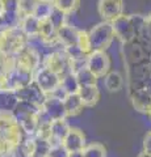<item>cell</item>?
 <instances>
[{
  "mask_svg": "<svg viewBox=\"0 0 151 157\" xmlns=\"http://www.w3.org/2000/svg\"><path fill=\"white\" fill-rule=\"evenodd\" d=\"M25 136L13 113L0 111V153L9 157Z\"/></svg>",
  "mask_w": 151,
  "mask_h": 157,
  "instance_id": "cell-1",
  "label": "cell"
},
{
  "mask_svg": "<svg viewBox=\"0 0 151 157\" xmlns=\"http://www.w3.org/2000/svg\"><path fill=\"white\" fill-rule=\"evenodd\" d=\"M114 36L118 41L126 45L137 39L146 26V17L142 14H122L112 22Z\"/></svg>",
  "mask_w": 151,
  "mask_h": 157,
  "instance_id": "cell-2",
  "label": "cell"
},
{
  "mask_svg": "<svg viewBox=\"0 0 151 157\" xmlns=\"http://www.w3.org/2000/svg\"><path fill=\"white\" fill-rule=\"evenodd\" d=\"M18 124L26 136H36L40 128V113L41 107L30 102L18 101L12 111Z\"/></svg>",
  "mask_w": 151,
  "mask_h": 157,
  "instance_id": "cell-3",
  "label": "cell"
},
{
  "mask_svg": "<svg viewBox=\"0 0 151 157\" xmlns=\"http://www.w3.org/2000/svg\"><path fill=\"white\" fill-rule=\"evenodd\" d=\"M34 73L28 68L14 66L11 70L0 73V89L8 92L20 90L34 81Z\"/></svg>",
  "mask_w": 151,
  "mask_h": 157,
  "instance_id": "cell-4",
  "label": "cell"
},
{
  "mask_svg": "<svg viewBox=\"0 0 151 157\" xmlns=\"http://www.w3.org/2000/svg\"><path fill=\"white\" fill-rule=\"evenodd\" d=\"M28 37L21 28L2 29L0 30V55L14 56L26 46Z\"/></svg>",
  "mask_w": 151,
  "mask_h": 157,
  "instance_id": "cell-5",
  "label": "cell"
},
{
  "mask_svg": "<svg viewBox=\"0 0 151 157\" xmlns=\"http://www.w3.org/2000/svg\"><path fill=\"white\" fill-rule=\"evenodd\" d=\"M114 37L116 36H114L112 22H108V21L99 22L88 32L91 52L92 51H106V48L113 42Z\"/></svg>",
  "mask_w": 151,
  "mask_h": 157,
  "instance_id": "cell-6",
  "label": "cell"
},
{
  "mask_svg": "<svg viewBox=\"0 0 151 157\" xmlns=\"http://www.w3.org/2000/svg\"><path fill=\"white\" fill-rule=\"evenodd\" d=\"M122 51L126 68H131L151 62V51L146 48L141 42H138L137 39L130 43H126V45H122Z\"/></svg>",
  "mask_w": 151,
  "mask_h": 157,
  "instance_id": "cell-7",
  "label": "cell"
},
{
  "mask_svg": "<svg viewBox=\"0 0 151 157\" xmlns=\"http://www.w3.org/2000/svg\"><path fill=\"white\" fill-rule=\"evenodd\" d=\"M42 66L58 73L62 78L72 72V60L67 55L66 48L58 50L47 55L42 62Z\"/></svg>",
  "mask_w": 151,
  "mask_h": 157,
  "instance_id": "cell-8",
  "label": "cell"
},
{
  "mask_svg": "<svg viewBox=\"0 0 151 157\" xmlns=\"http://www.w3.org/2000/svg\"><path fill=\"white\" fill-rule=\"evenodd\" d=\"M34 82L46 96L53 94L62 84V77L54 71L41 66L34 73Z\"/></svg>",
  "mask_w": 151,
  "mask_h": 157,
  "instance_id": "cell-9",
  "label": "cell"
},
{
  "mask_svg": "<svg viewBox=\"0 0 151 157\" xmlns=\"http://www.w3.org/2000/svg\"><path fill=\"white\" fill-rule=\"evenodd\" d=\"M87 68L99 77H105L110 72V58L106 51H92L87 58Z\"/></svg>",
  "mask_w": 151,
  "mask_h": 157,
  "instance_id": "cell-10",
  "label": "cell"
},
{
  "mask_svg": "<svg viewBox=\"0 0 151 157\" xmlns=\"http://www.w3.org/2000/svg\"><path fill=\"white\" fill-rule=\"evenodd\" d=\"M97 9L104 21L113 22L116 18L124 14V2L122 0H99Z\"/></svg>",
  "mask_w": 151,
  "mask_h": 157,
  "instance_id": "cell-11",
  "label": "cell"
},
{
  "mask_svg": "<svg viewBox=\"0 0 151 157\" xmlns=\"http://www.w3.org/2000/svg\"><path fill=\"white\" fill-rule=\"evenodd\" d=\"M14 94H16L18 101L30 102V104H34V105L40 106V107H42L43 102H45L46 97H47L34 81H33L30 85H28V86L22 88V89H20V90L14 92Z\"/></svg>",
  "mask_w": 151,
  "mask_h": 157,
  "instance_id": "cell-12",
  "label": "cell"
},
{
  "mask_svg": "<svg viewBox=\"0 0 151 157\" xmlns=\"http://www.w3.org/2000/svg\"><path fill=\"white\" fill-rule=\"evenodd\" d=\"M41 110L45 113V115H47L51 121L57 119H66L67 113L65 107V102L59 98H57L54 96H47L45 102L41 107Z\"/></svg>",
  "mask_w": 151,
  "mask_h": 157,
  "instance_id": "cell-13",
  "label": "cell"
},
{
  "mask_svg": "<svg viewBox=\"0 0 151 157\" xmlns=\"http://www.w3.org/2000/svg\"><path fill=\"white\" fill-rule=\"evenodd\" d=\"M63 145L66 147V149L70 153L74 152H83V149L87 147L85 144V135L83 134V131L79 128H72L67 134V136L63 140Z\"/></svg>",
  "mask_w": 151,
  "mask_h": 157,
  "instance_id": "cell-14",
  "label": "cell"
},
{
  "mask_svg": "<svg viewBox=\"0 0 151 157\" xmlns=\"http://www.w3.org/2000/svg\"><path fill=\"white\" fill-rule=\"evenodd\" d=\"M57 37L58 41L65 47L69 46H75L79 43V38H80V29L75 28L71 24H65L62 25L57 32Z\"/></svg>",
  "mask_w": 151,
  "mask_h": 157,
  "instance_id": "cell-15",
  "label": "cell"
},
{
  "mask_svg": "<svg viewBox=\"0 0 151 157\" xmlns=\"http://www.w3.org/2000/svg\"><path fill=\"white\" fill-rule=\"evenodd\" d=\"M131 105L137 111L142 114H150L151 110V96L145 89H138L129 92Z\"/></svg>",
  "mask_w": 151,
  "mask_h": 157,
  "instance_id": "cell-16",
  "label": "cell"
},
{
  "mask_svg": "<svg viewBox=\"0 0 151 157\" xmlns=\"http://www.w3.org/2000/svg\"><path fill=\"white\" fill-rule=\"evenodd\" d=\"M71 127L67 123L66 119H57L53 121L50 124V139L53 144H58V143H63L65 137L67 134L70 132Z\"/></svg>",
  "mask_w": 151,
  "mask_h": 157,
  "instance_id": "cell-17",
  "label": "cell"
},
{
  "mask_svg": "<svg viewBox=\"0 0 151 157\" xmlns=\"http://www.w3.org/2000/svg\"><path fill=\"white\" fill-rule=\"evenodd\" d=\"M79 96L81 98L84 107H92L95 106L100 100V90L97 85H87L79 88Z\"/></svg>",
  "mask_w": 151,
  "mask_h": 157,
  "instance_id": "cell-18",
  "label": "cell"
},
{
  "mask_svg": "<svg viewBox=\"0 0 151 157\" xmlns=\"http://www.w3.org/2000/svg\"><path fill=\"white\" fill-rule=\"evenodd\" d=\"M63 102H65L67 117H75L77 114H80L81 110L84 109V104H83L79 93H72V94H69L65 100H63Z\"/></svg>",
  "mask_w": 151,
  "mask_h": 157,
  "instance_id": "cell-19",
  "label": "cell"
},
{
  "mask_svg": "<svg viewBox=\"0 0 151 157\" xmlns=\"http://www.w3.org/2000/svg\"><path fill=\"white\" fill-rule=\"evenodd\" d=\"M20 28L22 29V32L25 33V36L28 38L37 37L40 36V29H41V21L36 16H26L21 20V25Z\"/></svg>",
  "mask_w": 151,
  "mask_h": 157,
  "instance_id": "cell-20",
  "label": "cell"
},
{
  "mask_svg": "<svg viewBox=\"0 0 151 157\" xmlns=\"http://www.w3.org/2000/svg\"><path fill=\"white\" fill-rule=\"evenodd\" d=\"M34 155V145H33V137L25 136L22 143L18 144L13 149L9 157H33Z\"/></svg>",
  "mask_w": 151,
  "mask_h": 157,
  "instance_id": "cell-21",
  "label": "cell"
},
{
  "mask_svg": "<svg viewBox=\"0 0 151 157\" xmlns=\"http://www.w3.org/2000/svg\"><path fill=\"white\" fill-rule=\"evenodd\" d=\"M17 97L14 92H8V90H2L0 89V111H7L12 113L14 107L17 105Z\"/></svg>",
  "mask_w": 151,
  "mask_h": 157,
  "instance_id": "cell-22",
  "label": "cell"
},
{
  "mask_svg": "<svg viewBox=\"0 0 151 157\" xmlns=\"http://www.w3.org/2000/svg\"><path fill=\"white\" fill-rule=\"evenodd\" d=\"M104 85L109 92H118L124 85V77L120 72L110 71L104 77Z\"/></svg>",
  "mask_w": 151,
  "mask_h": 157,
  "instance_id": "cell-23",
  "label": "cell"
},
{
  "mask_svg": "<svg viewBox=\"0 0 151 157\" xmlns=\"http://www.w3.org/2000/svg\"><path fill=\"white\" fill-rule=\"evenodd\" d=\"M57 32L58 29L53 25V22L50 20H46V21H41V29H40V37L42 39H45L49 43H54L58 41L57 37Z\"/></svg>",
  "mask_w": 151,
  "mask_h": 157,
  "instance_id": "cell-24",
  "label": "cell"
},
{
  "mask_svg": "<svg viewBox=\"0 0 151 157\" xmlns=\"http://www.w3.org/2000/svg\"><path fill=\"white\" fill-rule=\"evenodd\" d=\"M75 76L77 78L80 86H87V85H97V77L92 73L88 68H80L79 71L75 72Z\"/></svg>",
  "mask_w": 151,
  "mask_h": 157,
  "instance_id": "cell-25",
  "label": "cell"
},
{
  "mask_svg": "<svg viewBox=\"0 0 151 157\" xmlns=\"http://www.w3.org/2000/svg\"><path fill=\"white\" fill-rule=\"evenodd\" d=\"M38 3H40V0H17L18 13H20L21 18L34 14Z\"/></svg>",
  "mask_w": 151,
  "mask_h": 157,
  "instance_id": "cell-26",
  "label": "cell"
},
{
  "mask_svg": "<svg viewBox=\"0 0 151 157\" xmlns=\"http://www.w3.org/2000/svg\"><path fill=\"white\" fill-rule=\"evenodd\" d=\"M53 11H54V4H53V3L40 2L33 16H36L38 20H40V21H46V20L50 18Z\"/></svg>",
  "mask_w": 151,
  "mask_h": 157,
  "instance_id": "cell-27",
  "label": "cell"
},
{
  "mask_svg": "<svg viewBox=\"0 0 151 157\" xmlns=\"http://www.w3.org/2000/svg\"><path fill=\"white\" fill-rule=\"evenodd\" d=\"M62 86L65 88V90L67 92V94H72V93H77L79 92V82H77V78L75 76L74 72L66 75L62 78Z\"/></svg>",
  "mask_w": 151,
  "mask_h": 157,
  "instance_id": "cell-28",
  "label": "cell"
},
{
  "mask_svg": "<svg viewBox=\"0 0 151 157\" xmlns=\"http://www.w3.org/2000/svg\"><path fill=\"white\" fill-rule=\"evenodd\" d=\"M84 157H106V149L100 143H91L83 149Z\"/></svg>",
  "mask_w": 151,
  "mask_h": 157,
  "instance_id": "cell-29",
  "label": "cell"
},
{
  "mask_svg": "<svg viewBox=\"0 0 151 157\" xmlns=\"http://www.w3.org/2000/svg\"><path fill=\"white\" fill-rule=\"evenodd\" d=\"M79 4H80V0H55L54 7L62 11L63 13L70 14L79 8Z\"/></svg>",
  "mask_w": 151,
  "mask_h": 157,
  "instance_id": "cell-30",
  "label": "cell"
},
{
  "mask_svg": "<svg viewBox=\"0 0 151 157\" xmlns=\"http://www.w3.org/2000/svg\"><path fill=\"white\" fill-rule=\"evenodd\" d=\"M66 52H67V55L70 56V59L72 60V63H76V62H85L87 58H88V55H89V54H87L81 47H79L77 45L66 47Z\"/></svg>",
  "mask_w": 151,
  "mask_h": 157,
  "instance_id": "cell-31",
  "label": "cell"
},
{
  "mask_svg": "<svg viewBox=\"0 0 151 157\" xmlns=\"http://www.w3.org/2000/svg\"><path fill=\"white\" fill-rule=\"evenodd\" d=\"M69 156H70V152L66 149L63 143L53 144L47 153V157H69Z\"/></svg>",
  "mask_w": 151,
  "mask_h": 157,
  "instance_id": "cell-32",
  "label": "cell"
},
{
  "mask_svg": "<svg viewBox=\"0 0 151 157\" xmlns=\"http://www.w3.org/2000/svg\"><path fill=\"white\" fill-rule=\"evenodd\" d=\"M66 16H67L66 13H63L62 11H59V9H57L54 7V11H53L51 16H50V18H49V20L53 22V25H54L57 29H59L62 25L67 24L66 22Z\"/></svg>",
  "mask_w": 151,
  "mask_h": 157,
  "instance_id": "cell-33",
  "label": "cell"
},
{
  "mask_svg": "<svg viewBox=\"0 0 151 157\" xmlns=\"http://www.w3.org/2000/svg\"><path fill=\"white\" fill-rule=\"evenodd\" d=\"M143 151L147 152V153H151V131L149 134H146L143 139Z\"/></svg>",
  "mask_w": 151,
  "mask_h": 157,
  "instance_id": "cell-34",
  "label": "cell"
},
{
  "mask_svg": "<svg viewBox=\"0 0 151 157\" xmlns=\"http://www.w3.org/2000/svg\"><path fill=\"white\" fill-rule=\"evenodd\" d=\"M143 89H145V90L151 96V76H150V78H149V80L146 81V84H145V86H143Z\"/></svg>",
  "mask_w": 151,
  "mask_h": 157,
  "instance_id": "cell-35",
  "label": "cell"
},
{
  "mask_svg": "<svg viewBox=\"0 0 151 157\" xmlns=\"http://www.w3.org/2000/svg\"><path fill=\"white\" fill-rule=\"evenodd\" d=\"M69 157H84V156H83V152H74V153H70Z\"/></svg>",
  "mask_w": 151,
  "mask_h": 157,
  "instance_id": "cell-36",
  "label": "cell"
},
{
  "mask_svg": "<svg viewBox=\"0 0 151 157\" xmlns=\"http://www.w3.org/2000/svg\"><path fill=\"white\" fill-rule=\"evenodd\" d=\"M138 157H151V153H147V152L142 151V152H141V153L138 155Z\"/></svg>",
  "mask_w": 151,
  "mask_h": 157,
  "instance_id": "cell-37",
  "label": "cell"
},
{
  "mask_svg": "<svg viewBox=\"0 0 151 157\" xmlns=\"http://www.w3.org/2000/svg\"><path fill=\"white\" fill-rule=\"evenodd\" d=\"M40 2H43V3H53V4H54L55 0H40Z\"/></svg>",
  "mask_w": 151,
  "mask_h": 157,
  "instance_id": "cell-38",
  "label": "cell"
},
{
  "mask_svg": "<svg viewBox=\"0 0 151 157\" xmlns=\"http://www.w3.org/2000/svg\"><path fill=\"white\" fill-rule=\"evenodd\" d=\"M3 7H4V4H3V0H0V13L3 12Z\"/></svg>",
  "mask_w": 151,
  "mask_h": 157,
  "instance_id": "cell-39",
  "label": "cell"
},
{
  "mask_svg": "<svg viewBox=\"0 0 151 157\" xmlns=\"http://www.w3.org/2000/svg\"><path fill=\"white\" fill-rule=\"evenodd\" d=\"M33 157H46V156H41V155H33Z\"/></svg>",
  "mask_w": 151,
  "mask_h": 157,
  "instance_id": "cell-40",
  "label": "cell"
},
{
  "mask_svg": "<svg viewBox=\"0 0 151 157\" xmlns=\"http://www.w3.org/2000/svg\"><path fill=\"white\" fill-rule=\"evenodd\" d=\"M3 29V24H2V18H0V30Z\"/></svg>",
  "mask_w": 151,
  "mask_h": 157,
  "instance_id": "cell-41",
  "label": "cell"
},
{
  "mask_svg": "<svg viewBox=\"0 0 151 157\" xmlns=\"http://www.w3.org/2000/svg\"><path fill=\"white\" fill-rule=\"evenodd\" d=\"M149 115H150V118H151V110H150V114H149Z\"/></svg>",
  "mask_w": 151,
  "mask_h": 157,
  "instance_id": "cell-42",
  "label": "cell"
},
{
  "mask_svg": "<svg viewBox=\"0 0 151 157\" xmlns=\"http://www.w3.org/2000/svg\"><path fill=\"white\" fill-rule=\"evenodd\" d=\"M0 157H4V156H3V155H2V153H0Z\"/></svg>",
  "mask_w": 151,
  "mask_h": 157,
  "instance_id": "cell-43",
  "label": "cell"
}]
</instances>
